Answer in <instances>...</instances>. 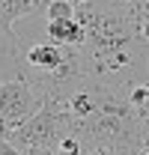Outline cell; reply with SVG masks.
<instances>
[{
    "label": "cell",
    "mask_w": 149,
    "mask_h": 155,
    "mask_svg": "<svg viewBox=\"0 0 149 155\" xmlns=\"http://www.w3.org/2000/svg\"><path fill=\"white\" fill-rule=\"evenodd\" d=\"M45 107V93L39 90L33 81L27 78H0V119H3V131L0 134H12L21 128L27 119H33Z\"/></svg>",
    "instance_id": "1"
},
{
    "label": "cell",
    "mask_w": 149,
    "mask_h": 155,
    "mask_svg": "<svg viewBox=\"0 0 149 155\" xmlns=\"http://www.w3.org/2000/svg\"><path fill=\"white\" fill-rule=\"evenodd\" d=\"M24 57L27 63L39 69V72H57L63 63H66V45H60L54 39H42V42H24Z\"/></svg>",
    "instance_id": "2"
},
{
    "label": "cell",
    "mask_w": 149,
    "mask_h": 155,
    "mask_svg": "<svg viewBox=\"0 0 149 155\" xmlns=\"http://www.w3.org/2000/svg\"><path fill=\"white\" fill-rule=\"evenodd\" d=\"M45 36L60 42V45H78V48H84L87 45V27L78 18H72V21H48L45 18Z\"/></svg>",
    "instance_id": "3"
},
{
    "label": "cell",
    "mask_w": 149,
    "mask_h": 155,
    "mask_svg": "<svg viewBox=\"0 0 149 155\" xmlns=\"http://www.w3.org/2000/svg\"><path fill=\"white\" fill-rule=\"evenodd\" d=\"M36 12L33 0H0V33H15V24Z\"/></svg>",
    "instance_id": "4"
},
{
    "label": "cell",
    "mask_w": 149,
    "mask_h": 155,
    "mask_svg": "<svg viewBox=\"0 0 149 155\" xmlns=\"http://www.w3.org/2000/svg\"><path fill=\"white\" fill-rule=\"evenodd\" d=\"M45 18L48 21H72V18H78V3L74 0H54L45 9Z\"/></svg>",
    "instance_id": "5"
},
{
    "label": "cell",
    "mask_w": 149,
    "mask_h": 155,
    "mask_svg": "<svg viewBox=\"0 0 149 155\" xmlns=\"http://www.w3.org/2000/svg\"><path fill=\"white\" fill-rule=\"evenodd\" d=\"M0 155H21V149L9 140V137H3L0 134Z\"/></svg>",
    "instance_id": "6"
},
{
    "label": "cell",
    "mask_w": 149,
    "mask_h": 155,
    "mask_svg": "<svg viewBox=\"0 0 149 155\" xmlns=\"http://www.w3.org/2000/svg\"><path fill=\"white\" fill-rule=\"evenodd\" d=\"M33 3H36V12H45V9H48L54 0H33Z\"/></svg>",
    "instance_id": "7"
},
{
    "label": "cell",
    "mask_w": 149,
    "mask_h": 155,
    "mask_svg": "<svg viewBox=\"0 0 149 155\" xmlns=\"http://www.w3.org/2000/svg\"><path fill=\"white\" fill-rule=\"evenodd\" d=\"M0 131H3V119H0Z\"/></svg>",
    "instance_id": "8"
},
{
    "label": "cell",
    "mask_w": 149,
    "mask_h": 155,
    "mask_svg": "<svg viewBox=\"0 0 149 155\" xmlns=\"http://www.w3.org/2000/svg\"><path fill=\"white\" fill-rule=\"evenodd\" d=\"M125 3H134V0H125Z\"/></svg>",
    "instance_id": "9"
}]
</instances>
